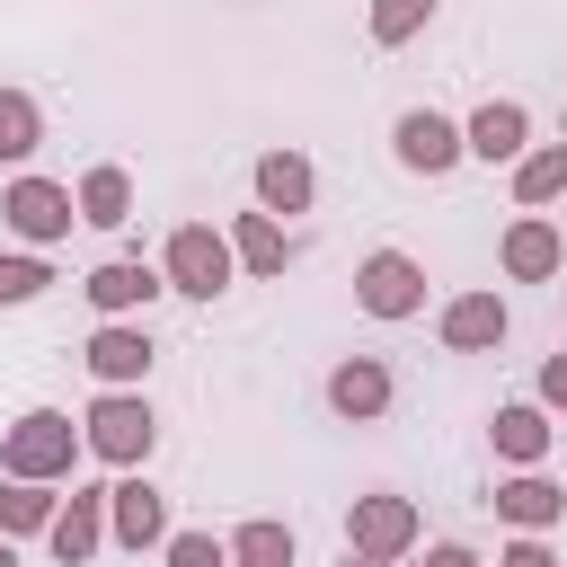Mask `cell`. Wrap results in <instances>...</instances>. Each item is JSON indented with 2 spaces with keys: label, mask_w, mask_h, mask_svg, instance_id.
<instances>
[{
  "label": "cell",
  "mask_w": 567,
  "mask_h": 567,
  "mask_svg": "<svg viewBox=\"0 0 567 567\" xmlns=\"http://www.w3.org/2000/svg\"><path fill=\"white\" fill-rule=\"evenodd\" d=\"M80 443H89L106 470H142V461H151V443H159V416H151V399H142V390H97V399H89V416H80Z\"/></svg>",
  "instance_id": "6da1fadb"
},
{
  "label": "cell",
  "mask_w": 567,
  "mask_h": 567,
  "mask_svg": "<svg viewBox=\"0 0 567 567\" xmlns=\"http://www.w3.org/2000/svg\"><path fill=\"white\" fill-rule=\"evenodd\" d=\"M80 452H89V443H80V425H71L62 408H27V416L9 425V443H0V470L27 478V487H53V478H71Z\"/></svg>",
  "instance_id": "7a4b0ae2"
},
{
  "label": "cell",
  "mask_w": 567,
  "mask_h": 567,
  "mask_svg": "<svg viewBox=\"0 0 567 567\" xmlns=\"http://www.w3.org/2000/svg\"><path fill=\"white\" fill-rule=\"evenodd\" d=\"M230 275H239L230 230H213V221H177V230H168V248H159V284H168V292L213 301V292H230Z\"/></svg>",
  "instance_id": "3957f363"
},
{
  "label": "cell",
  "mask_w": 567,
  "mask_h": 567,
  "mask_svg": "<svg viewBox=\"0 0 567 567\" xmlns=\"http://www.w3.org/2000/svg\"><path fill=\"white\" fill-rule=\"evenodd\" d=\"M416 549V505L408 496H354L346 505V558H381V567H399Z\"/></svg>",
  "instance_id": "277c9868"
},
{
  "label": "cell",
  "mask_w": 567,
  "mask_h": 567,
  "mask_svg": "<svg viewBox=\"0 0 567 567\" xmlns=\"http://www.w3.org/2000/svg\"><path fill=\"white\" fill-rule=\"evenodd\" d=\"M0 221H9L27 248H53V239H71L80 204H71V186H53V177H9V195H0Z\"/></svg>",
  "instance_id": "5b68a950"
},
{
  "label": "cell",
  "mask_w": 567,
  "mask_h": 567,
  "mask_svg": "<svg viewBox=\"0 0 567 567\" xmlns=\"http://www.w3.org/2000/svg\"><path fill=\"white\" fill-rule=\"evenodd\" d=\"M354 301H363L372 319H416V310H425V266H416L408 248H372V257L354 266Z\"/></svg>",
  "instance_id": "8992f818"
},
{
  "label": "cell",
  "mask_w": 567,
  "mask_h": 567,
  "mask_svg": "<svg viewBox=\"0 0 567 567\" xmlns=\"http://www.w3.org/2000/svg\"><path fill=\"white\" fill-rule=\"evenodd\" d=\"M390 151H399V168L408 177H443V168H461L470 151H461V124L452 115H434V106H408L399 124H390Z\"/></svg>",
  "instance_id": "52a82bcc"
},
{
  "label": "cell",
  "mask_w": 567,
  "mask_h": 567,
  "mask_svg": "<svg viewBox=\"0 0 567 567\" xmlns=\"http://www.w3.org/2000/svg\"><path fill=\"white\" fill-rule=\"evenodd\" d=\"M168 532H177V523H168V496H159L142 470L106 487V540H115V549H159Z\"/></svg>",
  "instance_id": "ba28073f"
},
{
  "label": "cell",
  "mask_w": 567,
  "mask_h": 567,
  "mask_svg": "<svg viewBox=\"0 0 567 567\" xmlns=\"http://www.w3.org/2000/svg\"><path fill=\"white\" fill-rule=\"evenodd\" d=\"M496 257H505L514 284H558V275H567V239H558L549 213H514L505 239H496Z\"/></svg>",
  "instance_id": "9c48e42d"
},
{
  "label": "cell",
  "mask_w": 567,
  "mask_h": 567,
  "mask_svg": "<svg viewBox=\"0 0 567 567\" xmlns=\"http://www.w3.org/2000/svg\"><path fill=\"white\" fill-rule=\"evenodd\" d=\"M80 363L97 372V390H142V372H151V328H142V319H97V337L80 346Z\"/></svg>",
  "instance_id": "30bf717a"
},
{
  "label": "cell",
  "mask_w": 567,
  "mask_h": 567,
  "mask_svg": "<svg viewBox=\"0 0 567 567\" xmlns=\"http://www.w3.org/2000/svg\"><path fill=\"white\" fill-rule=\"evenodd\" d=\"M461 151L487 159V168H514V159L532 151V106H523V97H487V106L461 124Z\"/></svg>",
  "instance_id": "8fae6325"
},
{
  "label": "cell",
  "mask_w": 567,
  "mask_h": 567,
  "mask_svg": "<svg viewBox=\"0 0 567 567\" xmlns=\"http://www.w3.org/2000/svg\"><path fill=\"white\" fill-rule=\"evenodd\" d=\"M44 549H53L62 567H89V558L106 549V487H71V496L53 505V523H44Z\"/></svg>",
  "instance_id": "7c38bea8"
},
{
  "label": "cell",
  "mask_w": 567,
  "mask_h": 567,
  "mask_svg": "<svg viewBox=\"0 0 567 567\" xmlns=\"http://www.w3.org/2000/svg\"><path fill=\"white\" fill-rule=\"evenodd\" d=\"M80 292L97 301V319H142V310H151L168 284H159V266H142V257H106V266H97Z\"/></svg>",
  "instance_id": "4fadbf2b"
},
{
  "label": "cell",
  "mask_w": 567,
  "mask_h": 567,
  "mask_svg": "<svg viewBox=\"0 0 567 567\" xmlns=\"http://www.w3.org/2000/svg\"><path fill=\"white\" fill-rule=\"evenodd\" d=\"M505 328H514V319H505V301H496V292H452V301H443V319H434V337H443L452 354H496V346H505Z\"/></svg>",
  "instance_id": "5bb4252c"
},
{
  "label": "cell",
  "mask_w": 567,
  "mask_h": 567,
  "mask_svg": "<svg viewBox=\"0 0 567 567\" xmlns=\"http://www.w3.org/2000/svg\"><path fill=\"white\" fill-rule=\"evenodd\" d=\"M328 408H337L346 425L390 416V363H381V354H346V363L328 372Z\"/></svg>",
  "instance_id": "9a60e30c"
},
{
  "label": "cell",
  "mask_w": 567,
  "mask_h": 567,
  "mask_svg": "<svg viewBox=\"0 0 567 567\" xmlns=\"http://www.w3.org/2000/svg\"><path fill=\"white\" fill-rule=\"evenodd\" d=\"M496 514H505L514 532H549V523H567V487L540 478V470H514V478L496 487Z\"/></svg>",
  "instance_id": "2e32d148"
},
{
  "label": "cell",
  "mask_w": 567,
  "mask_h": 567,
  "mask_svg": "<svg viewBox=\"0 0 567 567\" xmlns=\"http://www.w3.org/2000/svg\"><path fill=\"white\" fill-rule=\"evenodd\" d=\"M310 195H319V168L301 151H266L257 159V213H310Z\"/></svg>",
  "instance_id": "e0dca14e"
},
{
  "label": "cell",
  "mask_w": 567,
  "mask_h": 567,
  "mask_svg": "<svg viewBox=\"0 0 567 567\" xmlns=\"http://www.w3.org/2000/svg\"><path fill=\"white\" fill-rule=\"evenodd\" d=\"M487 443H496V461H514V470H540V461H549V408H532V399L496 408Z\"/></svg>",
  "instance_id": "ac0fdd59"
},
{
  "label": "cell",
  "mask_w": 567,
  "mask_h": 567,
  "mask_svg": "<svg viewBox=\"0 0 567 567\" xmlns=\"http://www.w3.org/2000/svg\"><path fill=\"white\" fill-rule=\"evenodd\" d=\"M71 204H80L89 230H124V221H133V177H124L115 159H97V168L71 186Z\"/></svg>",
  "instance_id": "d6986e66"
},
{
  "label": "cell",
  "mask_w": 567,
  "mask_h": 567,
  "mask_svg": "<svg viewBox=\"0 0 567 567\" xmlns=\"http://www.w3.org/2000/svg\"><path fill=\"white\" fill-rule=\"evenodd\" d=\"M230 257H239V275H284L292 266V239H284L275 213H239L230 221Z\"/></svg>",
  "instance_id": "ffe728a7"
},
{
  "label": "cell",
  "mask_w": 567,
  "mask_h": 567,
  "mask_svg": "<svg viewBox=\"0 0 567 567\" xmlns=\"http://www.w3.org/2000/svg\"><path fill=\"white\" fill-rule=\"evenodd\" d=\"M558 195H567V142L523 151V159H514V204H523V213H540V204H558Z\"/></svg>",
  "instance_id": "44dd1931"
},
{
  "label": "cell",
  "mask_w": 567,
  "mask_h": 567,
  "mask_svg": "<svg viewBox=\"0 0 567 567\" xmlns=\"http://www.w3.org/2000/svg\"><path fill=\"white\" fill-rule=\"evenodd\" d=\"M44 151V106L27 97V89H0V159L18 168V159H35Z\"/></svg>",
  "instance_id": "7402d4cb"
},
{
  "label": "cell",
  "mask_w": 567,
  "mask_h": 567,
  "mask_svg": "<svg viewBox=\"0 0 567 567\" xmlns=\"http://www.w3.org/2000/svg\"><path fill=\"white\" fill-rule=\"evenodd\" d=\"M221 549H230V567H292V523L257 514V523H239Z\"/></svg>",
  "instance_id": "603a6c76"
},
{
  "label": "cell",
  "mask_w": 567,
  "mask_h": 567,
  "mask_svg": "<svg viewBox=\"0 0 567 567\" xmlns=\"http://www.w3.org/2000/svg\"><path fill=\"white\" fill-rule=\"evenodd\" d=\"M434 9H443V0H372V18H363V27H372V44H381V53H399V44H416V35L434 27Z\"/></svg>",
  "instance_id": "cb8c5ba5"
},
{
  "label": "cell",
  "mask_w": 567,
  "mask_h": 567,
  "mask_svg": "<svg viewBox=\"0 0 567 567\" xmlns=\"http://www.w3.org/2000/svg\"><path fill=\"white\" fill-rule=\"evenodd\" d=\"M53 505H62L53 487H27V478H0V532H9V540H27V532H44V523H53Z\"/></svg>",
  "instance_id": "d4e9b609"
},
{
  "label": "cell",
  "mask_w": 567,
  "mask_h": 567,
  "mask_svg": "<svg viewBox=\"0 0 567 567\" xmlns=\"http://www.w3.org/2000/svg\"><path fill=\"white\" fill-rule=\"evenodd\" d=\"M53 284V266L35 257V248H18V257H0V310H18V301H35Z\"/></svg>",
  "instance_id": "484cf974"
},
{
  "label": "cell",
  "mask_w": 567,
  "mask_h": 567,
  "mask_svg": "<svg viewBox=\"0 0 567 567\" xmlns=\"http://www.w3.org/2000/svg\"><path fill=\"white\" fill-rule=\"evenodd\" d=\"M159 549H168V567H230V549H221L213 532H168Z\"/></svg>",
  "instance_id": "4316f807"
},
{
  "label": "cell",
  "mask_w": 567,
  "mask_h": 567,
  "mask_svg": "<svg viewBox=\"0 0 567 567\" xmlns=\"http://www.w3.org/2000/svg\"><path fill=\"white\" fill-rule=\"evenodd\" d=\"M496 567H558V549H549L540 532H514V540L496 549Z\"/></svg>",
  "instance_id": "83f0119b"
},
{
  "label": "cell",
  "mask_w": 567,
  "mask_h": 567,
  "mask_svg": "<svg viewBox=\"0 0 567 567\" xmlns=\"http://www.w3.org/2000/svg\"><path fill=\"white\" fill-rule=\"evenodd\" d=\"M532 408H567V346L540 363V399H532Z\"/></svg>",
  "instance_id": "f1b7e54d"
},
{
  "label": "cell",
  "mask_w": 567,
  "mask_h": 567,
  "mask_svg": "<svg viewBox=\"0 0 567 567\" xmlns=\"http://www.w3.org/2000/svg\"><path fill=\"white\" fill-rule=\"evenodd\" d=\"M425 567H487V558H478V549H461V540H434V549H425Z\"/></svg>",
  "instance_id": "f546056e"
},
{
  "label": "cell",
  "mask_w": 567,
  "mask_h": 567,
  "mask_svg": "<svg viewBox=\"0 0 567 567\" xmlns=\"http://www.w3.org/2000/svg\"><path fill=\"white\" fill-rule=\"evenodd\" d=\"M0 567H18V540H9V532H0Z\"/></svg>",
  "instance_id": "4dcf8cb0"
},
{
  "label": "cell",
  "mask_w": 567,
  "mask_h": 567,
  "mask_svg": "<svg viewBox=\"0 0 567 567\" xmlns=\"http://www.w3.org/2000/svg\"><path fill=\"white\" fill-rule=\"evenodd\" d=\"M346 567H381V558H346Z\"/></svg>",
  "instance_id": "1f68e13d"
}]
</instances>
